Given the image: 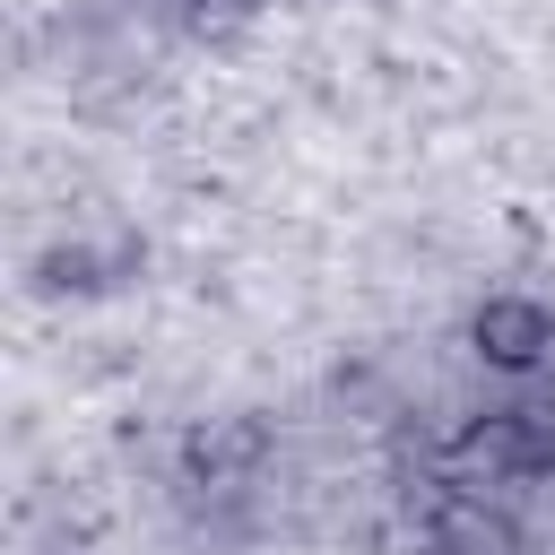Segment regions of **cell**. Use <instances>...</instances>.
Here are the masks:
<instances>
[{"label": "cell", "mask_w": 555, "mask_h": 555, "mask_svg": "<svg viewBox=\"0 0 555 555\" xmlns=\"http://www.w3.org/2000/svg\"><path fill=\"white\" fill-rule=\"evenodd\" d=\"M468 356L486 364V382H546L555 373V304L529 286H494L468 312Z\"/></svg>", "instance_id": "6da1fadb"}]
</instances>
